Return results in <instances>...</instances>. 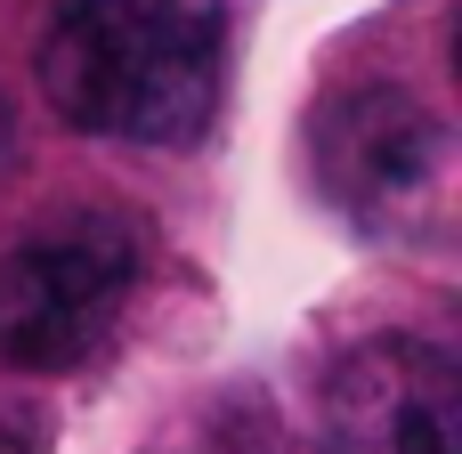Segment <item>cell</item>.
<instances>
[{
  "label": "cell",
  "mask_w": 462,
  "mask_h": 454,
  "mask_svg": "<svg viewBox=\"0 0 462 454\" xmlns=\"http://www.w3.org/2000/svg\"><path fill=\"white\" fill-rule=\"evenodd\" d=\"M16 162V106H8V89H0V171Z\"/></svg>",
  "instance_id": "8992f818"
},
{
  "label": "cell",
  "mask_w": 462,
  "mask_h": 454,
  "mask_svg": "<svg viewBox=\"0 0 462 454\" xmlns=\"http://www.w3.org/2000/svg\"><path fill=\"white\" fill-rule=\"evenodd\" d=\"M138 236L122 219H57L24 244L0 252V357L24 366V374H73L89 366L130 292H138Z\"/></svg>",
  "instance_id": "3957f363"
},
{
  "label": "cell",
  "mask_w": 462,
  "mask_h": 454,
  "mask_svg": "<svg viewBox=\"0 0 462 454\" xmlns=\"http://www.w3.org/2000/svg\"><path fill=\"white\" fill-rule=\"evenodd\" d=\"M0 454H41V431L24 414H8V406H0Z\"/></svg>",
  "instance_id": "5b68a950"
},
{
  "label": "cell",
  "mask_w": 462,
  "mask_h": 454,
  "mask_svg": "<svg viewBox=\"0 0 462 454\" xmlns=\"http://www.w3.org/2000/svg\"><path fill=\"white\" fill-rule=\"evenodd\" d=\"M317 454H462V366L414 333L341 349L317 390Z\"/></svg>",
  "instance_id": "277c9868"
},
{
  "label": "cell",
  "mask_w": 462,
  "mask_h": 454,
  "mask_svg": "<svg viewBox=\"0 0 462 454\" xmlns=\"http://www.w3.org/2000/svg\"><path fill=\"white\" fill-rule=\"evenodd\" d=\"M227 8L219 0H57L41 32V89L89 138L187 146L219 114Z\"/></svg>",
  "instance_id": "6da1fadb"
},
{
  "label": "cell",
  "mask_w": 462,
  "mask_h": 454,
  "mask_svg": "<svg viewBox=\"0 0 462 454\" xmlns=\"http://www.w3.org/2000/svg\"><path fill=\"white\" fill-rule=\"evenodd\" d=\"M317 179L349 227L374 244H447L455 236V130L390 81L341 89L317 122Z\"/></svg>",
  "instance_id": "7a4b0ae2"
}]
</instances>
